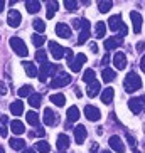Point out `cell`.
I'll return each mask as SVG.
<instances>
[{
    "instance_id": "47",
    "label": "cell",
    "mask_w": 145,
    "mask_h": 153,
    "mask_svg": "<svg viewBox=\"0 0 145 153\" xmlns=\"http://www.w3.org/2000/svg\"><path fill=\"white\" fill-rule=\"evenodd\" d=\"M5 93H7V88H5V84L2 81H0V96H4Z\"/></svg>"
},
{
    "instance_id": "10",
    "label": "cell",
    "mask_w": 145,
    "mask_h": 153,
    "mask_svg": "<svg viewBox=\"0 0 145 153\" xmlns=\"http://www.w3.org/2000/svg\"><path fill=\"white\" fill-rule=\"evenodd\" d=\"M22 22V15L19 10H10L9 15H7V24H9L10 27H19Z\"/></svg>"
},
{
    "instance_id": "14",
    "label": "cell",
    "mask_w": 145,
    "mask_h": 153,
    "mask_svg": "<svg viewBox=\"0 0 145 153\" xmlns=\"http://www.w3.org/2000/svg\"><path fill=\"white\" fill-rule=\"evenodd\" d=\"M86 135H88L86 126L78 125L76 128H74V140H76V143H78V145H83V143H84V140H86Z\"/></svg>"
},
{
    "instance_id": "30",
    "label": "cell",
    "mask_w": 145,
    "mask_h": 153,
    "mask_svg": "<svg viewBox=\"0 0 145 153\" xmlns=\"http://www.w3.org/2000/svg\"><path fill=\"white\" fill-rule=\"evenodd\" d=\"M41 101H42V96L39 93H32L29 96V104H31L32 108H39L41 106Z\"/></svg>"
},
{
    "instance_id": "17",
    "label": "cell",
    "mask_w": 145,
    "mask_h": 153,
    "mask_svg": "<svg viewBox=\"0 0 145 153\" xmlns=\"http://www.w3.org/2000/svg\"><path fill=\"white\" fill-rule=\"evenodd\" d=\"M44 123L47 126H52V125L58 123V114H56L51 108H46L44 109Z\"/></svg>"
},
{
    "instance_id": "13",
    "label": "cell",
    "mask_w": 145,
    "mask_h": 153,
    "mask_svg": "<svg viewBox=\"0 0 145 153\" xmlns=\"http://www.w3.org/2000/svg\"><path fill=\"white\" fill-rule=\"evenodd\" d=\"M108 143H110V146H111V150H113V152H118V153L125 152V145H123V141L120 140V136H117V135L110 136Z\"/></svg>"
},
{
    "instance_id": "27",
    "label": "cell",
    "mask_w": 145,
    "mask_h": 153,
    "mask_svg": "<svg viewBox=\"0 0 145 153\" xmlns=\"http://www.w3.org/2000/svg\"><path fill=\"white\" fill-rule=\"evenodd\" d=\"M100 81H93L91 84H88V89H86V93H88V96L90 98H95L98 93H100Z\"/></svg>"
},
{
    "instance_id": "32",
    "label": "cell",
    "mask_w": 145,
    "mask_h": 153,
    "mask_svg": "<svg viewBox=\"0 0 145 153\" xmlns=\"http://www.w3.org/2000/svg\"><path fill=\"white\" fill-rule=\"evenodd\" d=\"M58 9H59V4H58V2H47V14H46V17H47V19H52Z\"/></svg>"
},
{
    "instance_id": "44",
    "label": "cell",
    "mask_w": 145,
    "mask_h": 153,
    "mask_svg": "<svg viewBox=\"0 0 145 153\" xmlns=\"http://www.w3.org/2000/svg\"><path fill=\"white\" fill-rule=\"evenodd\" d=\"M83 25V19H72V27L74 29H79Z\"/></svg>"
},
{
    "instance_id": "9",
    "label": "cell",
    "mask_w": 145,
    "mask_h": 153,
    "mask_svg": "<svg viewBox=\"0 0 145 153\" xmlns=\"http://www.w3.org/2000/svg\"><path fill=\"white\" fill-rule=\"evenodd\" d=\"M84 116H86L90 121H98L101 118V113L98 108L91 106V104H86V106H84Z\"/></svg>"
},
{
    "instance_id": "20",
    "label": "cell",
    "mask_w": 145,
    "mask_h": 153,
    "mask_svg": "<svg viewBox=\"0 0 145 153\" xmlns=\"http://www.w3.org/2000/svg\"><path fill=\"white\" fill-rule=\"evenodd\" d=\"M22 66H24V69H25V74H27L29 77H36L37 74H39L37 68L34 66V62H31V61H24Z\"/></svg>"
},
{
    "instance_id": "52",
    "label": "cell",
    "mask_w": 145,
    "mask_h": 153,
    "mask_svg": "<svg viewBox=\"0 0 145 153\" xmlns=\"http://www.w3.org/2000/svg\"><path fill=\"white\" fill-rule=\"evenodd\" d=\"M4 7H5V2H2V0H0V14H2V10H4Z\"/></svg>"
},
{
    "instance_id": "6",
    "label": "cell",
    "mask_w": 145,
    "mask_h": 153,
    "mask_svg": "<svg viewBox=\"0 0 145 153\" xmlns=\"http://www.w3.org/2000/svg\"><path fill=\"white\" fill-rule=\"evenodd\" d=\"M69 82H71V74H68V72H59V74L54 76V79L51 81V88H64Z\"/></svg>"
},
{
    "instance_id": "22",
    "label": "cell",
    "mask_w": 145,
    "mask_h": 153,
    "mask_svg": "<svg viewBox=\"0 0 145 153\" xmlns=\"http://www.w3.org/2000/svg\"><path fill=\"white\" fill-rule=\"evenodd\" d=\"M115 77H117V72H115L111 68H105L103 72H101V79H103L105 82H111Z\"/></svg>"
},
{
    "instance_id": "43",
    "label": "cell",
    "mask_w": 145,
    "mask_h": 153,
    "mask_svg": "<svg viewBox=\"0 0 145 153\" xmlns=\"http://www.w3.org/2000/svg\"><path fill=\"white\" fill-rule=\"evenodd\" d=\"M127 141H128V145H130L132 148L135 150V146H137V140L133 138V136H132V135H127Z\"/></svg>"
},
{
    "instance_id": "26",
    "label": "cell",
    "mask_w": 145,
    "mask_h": 153,
    "mask_svg": "<svg viewBox=\"0 0 145 153\" xmlns=\"http://www.w3.org/2000/svg\"><path fill=\"white\" fill-rule=\"evenodd\" d=\"M68 121L69 123H74L79 120V109H78V106H71V108H68Z\"/></svg>"
},
{
    "instance_id": "42",
    "label": "cell",
    "mask_w": 145,
    "mask_h": 153,
    "mask_svg": "<svg viewBox=\"0 0 145 153\" xmlns=\"http://www.w3.org/2000/svg\"><path fill=\"white\" fill-rule=\"evenodd\" d=\"M44 135H46L44 128H37L36 131H31V133H29V136H31V138H32V136H44Z\"/></svg>"
},
{
    "instance_id": "29",
    "label": "cell",
    "mask_w": 145,
    "mask_h": 153,
    "mask_svg": "<svg viewBox=\"0 0 145 153\" xmlns=\"http://www.w3.org/2000/svg\"><path fill=\"white\" fill-rule=\"evenodd\" d=\"M10 148H14V150H24L25 148V141H24L22 138H10Z\"/></svg>"
},
{
    "instance_id": "46",
    "label": "cell",
    "mask_w": 145,
    "mask_h": 153,
    "mask_svg": "<svg viewBox=\"0 0 145 153\" xmlns=\"http://www.w3.org/2000/svg\"><path fill=\"white\" fill-rule=\"evenodd\" d=\"M137 51H138V52H144V51H145V42L144 41L137 44Z\"/></svg>"
},
{
    "instance_id": "50",
    "label": "cell",
    "mask_w": 145,
    "mask_h": 153,
    "mask_svg": "<svg viewBox=\"0 0 145 153\" xmlns=\"http://www.w3.org/2000/svg\"><path fill=\"white\" fill-rule=\"evenodd\" d=\"M90 47H91V52H98V45H96L95 42H91Z\"/></svg>"
},
{
    "instance_id": "15",
    "label": "cell",
    "mask_w": 145,
    "mask_h": 153,
    "mask_svg": "<svg viewBox=\"0 0 145 153\" xmlns=\"http://www.w3.org/2000/svg\"><path fill=\"white\" fill-rule=\"evenodd\" d=\"M122 44H123L122 37H120V36H113V37H110V39H106V41H105V49H106V51L117 49V47H120Z\"/></svg>"
},
{
    "instance_id": "1",
    "label": "cell",
    "mask_w": 145,
    "mask_h": 153,
    "mask_svg": "<svg viewBox=\"0 0 145 153\" xmlns=\"http://www.w3.org/2000/svg\"><path fill=\"white\" fill-rule=\"evenodd\" d=\"M108 27L111 29L113 32H118V36L122 37H125L128 34V27H127V24L122 20V15L120 14H117V15H111V17L108 19Z\"/></svg>"
},
{
    "instance_id": "8",
    "label": "cell",
    "mask_w": 145,
    "mask_h": 153,
    "mask_svg": "<svg viewBox=\"0 0 145 153\" xmlns=\"http://www.w3.org/2000/svg\"><path fill=\"white\" fill-rule=\"evenodd\" d=\"M84 62H86V56H84V54H76L72 59H69V61H68V66L72 69V72H79Z\"/></svg>"
},
{
    "instance_id": "45",
    "label": "cell",
    "mask_w": 145,
    "mask_h": 153,
    "mask_svg": "<svg viewBox=\"0 0 145 153\" xmlns=\"http://www.w3.org/2000/svg\"><path fill=\"white\" fill-rule=\"evenodd\" d=\"M7 135H9V131H7V128H5L4 125H0V136H4V138H5Z\"/></svg>"
},
{
    "instance_id": "16",
    "label": "cell",
    "mask_w": 145,
    "mask_h": 153,
    "mask_svg": "<svg viewBox=\"0 0 145 153\" xmlns=\"http://www.w3.org/2000/svg\"><path fill=\"white\" fill-rule=\"evenodd\" d=\"M113 64L117 69H125L127 68V56L123 54V52H117V54L113 56Z\"/></svg>"
},
{
    "instance_id": "36",
    "label": "cell",
    "mask_w": 145,
    "mask_h": 153,
    "mask_svg": "<svg viewBox=\"0 0 145 153\" xmlns=\"http://www.w3.org/2000/svg\"><path fill=\"white\" fill-rule=\"evenodd\" d=\"M36 150L39 153H49L51 152V145L47 141H37L36 143Z\"/></svg>"
},
{
    "instance_id": "31",
    "label": "cell",
    "mask_w": 145,
    "mask_h": 153,
    "mask_svg": "<svg viewBox=\"0 0 145 153\" xmlns=\"http://www.w3.org/2000/svg\"><path fill=\"white\" fill-rule=\"evenodd\" d=\"M105 34H106V24L100 20V22L96 24V27H95V36L98 37V39H103Z\"/></svg>"
},
{
    "instance_id": "7",
    "label": "cell",
    "mask_w": 145,
    "mask_h": 153,
    "mask_svg": "<svg viewBox=\"0 0 145 153\" xmlns=\"http://www.w3.org/2000/svg\"><path fill=\"white\" fill-rule=\"evenodd\" d=\"M49 51H51V54H52V57H54L56 61H61V59L66 56V51H68V47H63V45H59L58 42L51 41V42H49Z\"/></svg>"
},
{
    "instance_id": "40",
    "label": "cell",
    "mask_w": 145,
    "mask_h": 153,
    "mask_svg": "<svg viewBox=\"0 0 145 153\" xmlns=\"http://www.w3.org/2000/svg\"><path fill=\"white\" fill-rule=\"evenodd\" d=\"M32 25H34V29H36L37 32H44L46 30V24H44V20H42V19H36Z\"/></svg>"
},
{
    "instance_id": "18",
    "label": "cell",
    "mask_w": 145,
    "mask_h": 153,
    "mask_svg": "<svg viewBox=\"0 0 145 153\" xmlns=\"http://www.w3.org/2000/svg\"><path fill=\"white\" fill-rule=\"evenodd\" d=\"M56 34H58L59 37H63V39H69V37H71V29H69V25L59 22L58 25H56Z\"/></svg>"
},
{
    "instance_id": "3",
    "label": "cell",
    "mask_w": 145,
    "mask_h": 153,
    "mask_svg": "<svg viewBox=\"0 0 145 153\" xmlns=\"http://www.w3.org/2000/svg\"><path fill=\"white\" fill-rule=\"evenodd\" d=\"M59 71V66L58 64H51L49 61L47 62H44V64H41V69H39V81L41 82H46L47 81V77H51V76H56V72Z\"/></svg>"
},
{
    "instance_id": "4",
    "label": "cell",
    "mask_w": 145,
    "mask_h": 153,
    "mask_svg": "<svg viewBox=\"0 0 145 153\" xmlns=\"http://www.w3.org/2000/svg\"><path fill=\"white\" fill-rule=\"evenodd\" d=\"M10 47L14 49V52L17 56H20V57H27L29 49H27V45H25V42H24L20 37H12V39H10Z\"/></svg>"
},
{
    "instance_id": "37",
    "label": "cell",
    "mask_w": 145,
    "mask_h": 153,
    "mask_svg": "<svg viewBox=\"0 0 145 153\" xmlns=\"http://www.w3.org/2000/svg\"><path fill=\"white\" fill-rule=\"evenodd\" d=\"M17 94H19V98H29V96L32 94V86H29V84L22 86V88L17 91Z\"/></svg>"
},
{
    "instance_id": "21",
    "label": "cell",
    "mask_w": 145,
    "mask_h": 153,
    "mask_svg": "<svg viewBox=\"0 0 145 153\" xmlns=\"http://www.w3.org/2000/svg\"><path fill=\"white\" fill-rule=\"evenodd\" d=\"M113 96H115L113 88H105L103 93H101V101H103L105 104H110L111 101H113Z\"/></svg>"
},
{
    "instance_id": "54",
    "label": "cell",
    "mask_w": 145,
    "mask_h": 153,
    "mask_svg": "<svg viewBox=\"0 0 145 153\" xmlns=\"http://www.w3.org/2000/svg\"><path fill=\"white\" fill-rule=\"evenodd\" d=\"M101 153H111V152H110V150H103Z\"/></svg>"
},
{
    "instance_id": "55",
    "label": "cell",
    "mask_w": 145,
    "mask_h": 153,
    "mask_svg": "<svg viewBox=\"0 0 145 153\" xmlns=\"http://www.w3.org/2000/svg\"><path fill=\"white\" fill-rule=\"evenodd\" d=\"M0 153H5V152H4V148H2V146H0Z\"/></svg>"
},
{
    "instance_id": "28",
    "label": "cell",
    "mask_w": 145,
    "mask_h": 153,
    "mask_svg": "<svg viewBox=\"0 0 145 153\" xmlns=\"http://www.w3.org/2000/svg\"><path fill=\"white\" fill-rule=\"evenodd\" d=\"M10 130L14 131L15 135H22L24 131H25V128H24V123L19 121V120H14V121L10 123Z\"/></svg>"
},
{
    "instance_id": "53",
    "label": "cell",
    "mask_w": 145,
    "mask_h": 153,
    "mask_svg": "<svg viewBox=\"0 0 145 153\" xmlns=\"http://www.w3.org/2000/svg\"><path fill=\"white\" fill-rule=\"evenodd\" d=\"M24 153H36V150H32V148H29V150H25Z\"/></svg>"
},
{
    "instance_id": "41",
    "label": "cell",
    "mask_w": 145,
    "mask_h": 153,
    "mask_svg": "<svg viewBox=\"0 0 145 153\" xmlns=\"http://www.w3.org/2000/svg\"><path fill=\"white\" fill-rule=\"evenodd\" d=\"M64 7L68 10H76L78 9V2L76 0H64Z\"/></svg>"
},
{
    "instance_id": "23",
    "label": "cell",
    "mask_w": 145,
    "mask_h": 153,
    "mask_svg": "<svg viewBox=\"0 0 145 153\" xmlns=\"http://www.w3.org/2000/svg\"><path fill=\"white\" fill-rule=\"evenodd\" d=\"M25 9H27L29 14H37V12L41 10V4H39L37 0H27V2H25Z\"/></svg>"
},
{
    "instance_id": "39",
    "label": "cell",
    "mask_w": 145,
    "mask_h": 153,
    "mask_svg": "<svg viewBox=\"0 0 145 153\" xmlns=\"http://www.w3.org/2000/svg\"><path fill=\"white\" fill-rule=\"evenodd\" d=\"M36 61H37V62H41V64L47 62V52H46V51H42V49H37V52H36Z\"/></svg>"
},
{
    "instance_id": "25",
    "label": "cell",
    "mask_w": 145,
    "mask_h": 153,
    "mask_svg": "<svg viewBox=\"0 0 145 153\" xmlns=\"http://www.w3.org/2000/svg\"><path fill=\"white\" fill-rule=\"evenodd\" d=\"M25 120H27L29 125L39 128V114H37L36 111H32V109H31L29 113H25Z\"/></svg>"
},
{
    "instance_id": "33",
    "label": "cell",
    "mask_w": 145,
    "mask_h": 153,
    "mask_svg": "<svg viewBox=\"0 0 145 153\" xmlns=\"http://www.w3.org/2000/svg\"><path fill=\"white\" fill-rule=\"evenodd\" d=\"M51 101H52L56 106H59V108H61V106H64V104H66V96L61 94V93H59V94H52V96H51Z\"/></svg>"
},
{
    "instance_id": "34",
    "label": "cell",
    "mask_w": 145,
    "mask_h": 153,
    "mask_svg": "<svg viewBox=\"0 0 145 153\" xmlns=\"http://www.w3.org/2000/svg\"><path fill=\"white\" fill-rule=\"evenodd\" d=\"M111 7H113V2H110V0H100L98 2V10L103 12V14H106Z\"/></svg>"
},
{
    "instance_id": "5",
    "label": "cell",
    "mask_w": 145,
    "mask_h": 153,
    "mask_svg": "<svg viewBox=\"0 0 145 153\" xmlns=\"http://www.w3.org/2000/svg\"><path fill=\"white\" fill-rule=\"evenodd\" d=\"M128 108H130L132 113H135V114L144 113L145 111V96H140V98H130L128 99Z\"/></svg>"
},
{
    "instance_id": "11",
    "label": "cell",
    "mask_w": 145,
    "mask_h": 153,
    "mask_svg": "<svg viewBox=\"0 0 145 153\" xmlns=\"http://www.w3.org/2000/svg\"><path fill=\"white\" fill-rule=\"evenodd\" d=\"M130 19H132V24H133V32H135V34H140L142 24H144L142 15L138 14V12H135V10H132V12H130Z\"/></svg>"
},
{
    "instance_id": "38",
    "label": "cell",
    "mask_w": 145,
    "mask_h": 153,
    "mask_svg": "<svg viewBox=\"0 0 145 153\" xmlns=\"http://www.w3.org/2000/svg\"><path fill=\"white\" fill-rule=\"evenodd\" d=\"M46 42V37L41 36V34H32V44L36 47H42V44Z\"/></svg>"
},
{
    "instance_id": "51",
    "label": "cell",
    "mask_w": 145,
    "mask_h": 153,
    "mask_svg": "<svg viewBox=\"0 0 145 153\" xmlns=\"http://www.w3.org/2000/svg\"><path fill=\"white\" fill-rule=\"evenodd\" d=\"M0 121H2V125H7V123H9V118H7V116H0Z\"/></svg>"
},
{
    "instance_id": "35",
    "label": "cell",
    "mask_w": 145,
    "mask_h": 153,
    "mask_svg": "<svg viewBox=\"0 0 145 153\" xmlns=\"http://www.w3.org/2000/svg\"><path fill=\"white\" fill-rule=\"evenodd\" d=\"M95 71H93V69H86V71L83 72V81L86 82V84H91V82L93 81H96L95 79Z\"/></svg>"
},
{
    "instance_id": "56",
    "label": "cell",
    "mask_w": 145,
    "mask_h": 153,
    "mask_svg": "<svg viewBox=\"0 0 145 153\" xmlns=\"http://www.w3.org/2000/svg\"><path fill=\"white\" fill-rule=\"evenodd\" d=\"M133 153H140V152H138V150H137V148H135V150H133Z\"/></svg>"
},
{
    "instance_id": "49",
    "label": "cell",
    "mask_w": 145,
    "mask_h": 153,
    "mask_svg": "<svg viewBox=\"0 0 145 153\" xmlns=\"http://www.w3.org/2000/svg\"><path fill=\"white\" fill-rule=\"evenodd\" d=\"M140 69L145 72V54H144V57L140 59Z\"/></svg>"
},
{
    "instance_id": "2",
    "label": "cell",
    "mask_w": 145,
    "mask_h": 153,
    "mask_svg": "<svg viewBox=\"0 0 145 153\" xmlns=\"http://www.w3.org/2000/svg\"><path fill=\"white\" fill-rule=\"evenodd\" d=\"M123 86H125V91L127 93H135L142 88V79L137 72H128L125 76V81H123Z\"/></svg>"
},
{
    "instance_id": "24",
    "label": "cell",
    "mask_w": 145,
    "mask_h": 153,
    "mask_svg": "<svg viewBox=\"0 0 145 153\" xmlns=\"http://www.w3.org/2000/svg\"><path fill=\"white\" fill-rule=\"evenodd\" d=\"M10 113L15 114V116H20L24 113V101H14L10 104Z\"/></svg>"
},
{
    "instance_id": "12",
    "label": "cell",
    "mask_w": 145,
    "mask_h": 153,
    "mask_svg": "<svg viewBox=\"0 0 145 153\" xmlns=\"http://www.w3.org/2000/svg\"><path fill=\"white\" fill-rule=\"evenodd\" d=\"M90 20H86V19H83V25H81V34H79V37H78V44L81 45L84 44V42L88 41V37H90Z\"/></svg>"
},
{
    "instance_id": "19",
    "label": "cell",
    "mask_w": 145,
    "mask_h": 153,
    "mask_svg": "<svg viewBox=\"0 0 145 153\" xmlns=\"http://www.w3.org/2000/svg\"><path fill=\"white\" fill-rule=\"evenodd\" d=\"M69 136L68 135H64V133H61V135L58 136V143H56V146H58L59 152H64V150H68L69 148Z\"/></svg>"
},
{
    "instance_id": "48",
    "label": "cell",
    "mask_w": 145,
    "mask_h": 153,
    "mask_svg": "<svg viewBox=\"0 0 145 153\" xmlns=\"http://www.w3.org/2000/svg\"><path fill=\"white\" fill-rule=\"evenodd\" d=\"M108 62H110V56H108V54H105V56H103V61H101V64H103V66H106Z\"/></svg>"
}]
</instances>
